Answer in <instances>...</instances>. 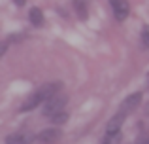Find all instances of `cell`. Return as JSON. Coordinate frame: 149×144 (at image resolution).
<instances>
[{"label": "cell", "instance_id": "obj_12", "mask_svg": "<svg viewBox=\"0 0 149 144\" xmlns=\"http://www.w3.org/2000/svg\"><path fill=\"white\" fill-rule=\"evenodd\" d=\"M13 4H17V6H25L26 0H13Z\"/></svg>", "mask_w": 149, "mask_h": 144}, {"label": "cell", "instance_id": "obj_3", "mask_svg": "<svg viewBox=\"0 0 149 144\" xmlns=\"http://www.w3.org/2000/svg\"><path fill=\"white\" fill-rule=\"evenodd\" d=\"M142 103V93H132V95H128L127 99L123 100V104H121V108H119V112H123V114H130V112H134L136 108H138V104Z\"/></svg>", "mask_w": 149, "mask_h": 144}, {"label": "cell", "instance_id": "obj_14", "mask_svg": "<svg viewBox=\"0 0 149 144\" xmlns=\"http://www.w3.org/2000/svg\"><path fill=\"white\" fill-rule=\"evenodd\" d=\"M142 144H149V138H147V140H143V142H142Z\"/></svg>", "mask_w": 149, "mask_h": 144}, {"label": "cell", "instance_id": "obj_9", "mask_svg": "<svg viewBox=\"0 0 149 144\" xmlns=\"http://www.w3.org/2000/svg\"><path fill=\"white\" fill-rule=\"evenodd\" d=\"M49 119H51V123H55V125H61V123L68 122V114H66V112H58V114L51 116Z\"/></svg>", "mask_w": 149, "mask_h": 144}, {"label": "cell", "instance_id": "obj_7", "mask_svg": "<svg viewBox=\"0 0 149 144\" xmlns=\"http://www.w3.org/2000/svg\"><path fill=\"white\" fill-rule=\"evenodd\" d=\"M29 19H30V23H32L34 27H42L44 25V13H42L40 8H32V10L29 11Z\"/></svg>", "mask_w": 149, "mask_h": 144}, {"label": "cell", "instance_id": "obj_4", "mask_svg": "<svg viewBox=\"0 0 149 144\" xmlns=\"http://www.w3.org/2000/svg\"><path fill=\"white\" fill-rule=\"evenodd\" d=\"M109 4H111L113 13H115V17L119 19V21H123V19L128 17V13H130V4H128L127 0H109Z\"/></svg>", "mask_w": 149, "mask_h": 144}, {"label": "cell", "instance_id": "obj_6", "mask_svg": "<svg viewBox=\"0 0 149 144\" xmlns=\"http://www.w3.org/2000/svg\"><path fill=\"white\" fill-rule=\"evenodd\" d=\"M61 131L58 129H45V131H42L40 135H38V140L40 142H44V144H53V142H57L58 138H61Z\"/></svg>", "mask_w": 149, "mask_h": 144}, {"label": "cell", "instance_id": "obj_1", "mask_svg": "<svg viewBox=\"0 0 149 144\" xmlns=\"http://www.w3.org/2000/svg\"><path fill=\"white\" fill-rule=\"evenodd\" d=\"M68 103V97L66 95H53L51 99H47L44 103V108H42V114L47 116V118H51V116L58 114V112H62V108H64V104Z\"/></svg>", "mask_w": 149, "mask_h": 144}, {"label": "cell", "instance_id": "obj_13", "mask_svg": "<svg viewBox=\"0 0 149 144\" xmlns=\"http://www.w3.org/2000/svg\"><path fill=\"white\" fill-rule=\"evenodd\" d=\"M109 140H111V138H106V140L102 142V144H109Z\"/></svg>", "mask_w": 149, "mask_h": 144}, {"label": "cell", "instance_id": "obj_11", "mask_svg": "<svg viewBox=\"0 0 149 144\" xmlns=\"http://www.w3.org/2000/svg\"><path fill=\"white\" fill-rule=\"evenodd\" d=\"M8 51V42H0V59H2V55Z\"/></svg>", "mask_w": 149, "mask_h": 144}, {"label": "cell", "instance_id": "obj_5", "mask_svg": "<svg viewBox=\"0 0 149 144\" xmlns=\"http://www.w3.org/2000/svg\"><path fill=\"white\" fill-rule=\"evenodd\" d=\"M34 140V135L30 133H13V135H8L6 144H30Z\"/></svg>", "mask_w": 149, "mask_h": 144}, {"label": "cell", "instance_id": "obj_8", "mask_svg": "<svg viewBox=\"0 0 149 144\" xmlns=\"http://www.w3.org/2000/svg\"><path fill=\"white\" fill-rule=\"evenodd\" d=\"M74 8H76L77 15L81 19H87L89 15V6H87V0H74Z\"/></svg>", "mask_w": 149, "mask_h": 144}, {"label": "cell", "instance_id": "obj_2", "mask_svg": "<svg viewBox=\"0 0 149 144\" xmlns=\"http://www.w3.org/2000/svg\"><path fill=\"white\" fill-rule=\"evenodd\" d=\"M125 118H127V114L119 112V114H115L111 119H109L108 125H106V138H113L117 133H119V129H121V125H123Z\"/></svg>", "mask_w": 149, "mask_h": 144}, {"label": "cell", "instance_id": "obj_10", "mask_svg": "<svg viewBox=\"0 0 149 144\" xmlns=\"http://www.w3.org/2000/svg\"><path fill=\"white\" fill-rule=\"evenodd\" d=\"M142 44L143 48H149V27H143L142 30Z\"/></svg>", "mask_w": 149, "mask_h": 144}]
</instances>
